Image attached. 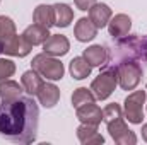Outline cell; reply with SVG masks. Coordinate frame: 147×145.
I'll list each match as a JSON object with an SVG mask.
<instances>
[{
	"label": "cell",
	"mask_w": 147,
	"mask_h": 145,
	"mask_svg": "<svg viewBox=\"0 0 147 145\" xmlns=\"http://www.w3.org/2000/svg\"><path fill=\"white\" fill-rule=\"evenodd\" d=\"M98 0H74V3H75V7L79 9V10H89L94 3H96Z\"/></svg>",
	"instance_id": "4316f807"
},
{
	"label": "cell",
	"mask_w": 147,
	"mask_h": 145,
	"mask_svg": "<svg viewBox=\"0 0 147 145\" xmlns=\"http://www.w3.org/2000/svg\"><path fill=\"white\" fill-rule=\"evenodd\" d=\"M116 73H118V85L123 91H134L140 84L144 72L137 62L123 60L121 63L116 65Z\"/></svg>",
	"instance_id": "277c9868"
},
{
	"label": "cell",
	"mask_w": 147,
	"mask_h": 145,
	"mask_svg": "<svg viewBox=\"0 0 147 145\" xmlns=\"http://www.w3.org/2000/svg\"><path fill=\"white\" fill-rule=\"evenodd\" d=\"M16 73V63L9 58H0V82L10 79Z\"/></svg>",
	"instance_id": "d4e9b609"
},
{
	"label": "cell",
	"mask_w": 147,
	"mask_h": 145,
	"mask_svg": "<svg viewBox=\"0 0 147 145\" xmlns=\"http://www.w3.org/2000/svg\"><path fill=\"white\" fill-rule=\"evenodd\" d=\"M142 138L147 142V123L146 125H142Z\"/></svg>",
	"instance_id": "83f0119b"
},
{
	"label": "cell",
	"mask_w": 147,
	"mask_h": 145,
	"mask_svg": "<svg viewBox=\"0 0 147 145\" xmlns=\"http://www.w3.org/2000/svg\"><path fill=\"white\" fill-rule=\"evenodd\" d=\"M74 34H75V39H77V41L87 43V41H92L94 38L98 36V28L92 24V21H91L89 17H80V19L75 22Z\"/></svg>",
	"instance_id": "4fadbf2b"
},
{
	"label": "cell",
	"mask_w": 147,
	"mask_h": 145,
	"mask_svg": "<svg viewBox=\"0 0 147 145\" xmlns=\"http://www.w3.org/2000/svg\"><path fill=\"white\" fill-rule=\"evenodd\" d=\"M118 116H123V111L120 108V104H116V103L108 104L106 108L103 109V121H105V123H108V121L118 118Z\"/></svg>",
	"instance_id": "484cf974"
},
{
	"label": "cell",
	"mask_w": 147,
	"mask_h": 145,
	"mask_svg": "<svg viewBox=\"0 0 147 145\" xmlns=\"http://www.w3.org/2000/svg\"><path fill=\"white\" fill-rule=\"evenodd\" d=\"M33 50V44L22 36V34H16L12 36L7 43H3V46L0 48V53H5V55H10V56H19V58H24L31 53Z\"/></svg>",
	"instance_id": "ba28073f"
},
{
	"label": "cell",
	"mask_w": 147,
	"mask_h": 145,
	"mask_svg": "<svg viewBox=\"0 0 147 145\" xmlns=\"http://www.w3.org/2000/svg\"><path fill=\"white\" fill-rule=\"evenodd\" d=\"M91 70H92V67L87 63V60L84 56H75L69 63V72L72 75V79H75V80L87 79L91 75Z\"/></svg>",
	"instance_id": "ffe728a7"
},
{
	"label": "cell",
	"mask_w": 147,
	"mask_h": 145,
	"mask_svg": "<svg viewBox=\"0 0 147 145\" xmlns=\"http://www.w3.org/2000/svg\"><path fill=\"white\" fill-rule=\"evenodd\" d=\"M22 36L26 38L33 46H38V44H43L50 38V29L48 28H43V26H39V24L34 22V24H31V26H28L24 29Z\"/></svg>",
	"instance_id": "d6986e66"
},
{
	"label": "cell",
	"mask_w": 147,
	"mask_h": 145,
	"mask_svg": "<svg viewBox=\"0 0 147 145\" xmlns=\"http://www.w3.org/2000/svg\"><path fill=\"white\" fill-rule=\"evenodd\" d=\"M146 99H147V94H146Z\"/></svg>",
	"instance_id": "f1b7e54d"
},
{
	"label": "cell",
	"mask_w": 147,
	"mask_h": 145,
	"mask_svg": "<svg viewBox=\"0 0 147 145\" xmlns=\"http://www.w3.org/2000/svg\"><path fill=\"white\" fill-rule=\"evenodd\" d=\"M75 114H77V119L80 123H86V125L99 126L101 121H103V111L94 103H89V104H84V106L77 108Z\"/></svg>",
	"instance_id": "8fae6325"
},
{
	"label": "cell",
	"mask_w": 147,
	"mask_h": 145,
	"mask_svg": "<svg viewBox=\"0 0 147 145\" xmlns=\"http://www.w3.org/2000/svg\"><path fill=\"white\" fill-rule=\"evenodd\" d=\"M53 14H55V26L58 28H69L74 21V10L67 3H55Z\"/></svg>",
	"instance_id": "7402d4cb"
},
{
	"label": "cell",
	"mask_w": 147,
	"mask_h": 145,
	"mask_svg": "<svg viewBox=\"0 0 147 145\" xmlns=\"http://www.w3.org/2000/svg\"><path fill=\"white\" fill-rule=\"evenodd\" d=\"M132 29V19L127 14H116L113 15L108 22V31L113 39H121L125 38Z\"/></svg>",
	"instance_id": "30bf717a"
},
{
	"label": "cell",
	"mask_w": 147,
	"mask_h": 145,
	"mask_svg": "<svg viewBox=\"0 0 147 145\" xmlns=\"http://www.w3.org/2000/svg\"><path fill=\"white\" fill-rule=\"evenodd\" d=\"M22 85H19V82L5 79L0 82V99L2 101H14L17 97L22 96Z\"/></svg>",
	"instance_id": "44dd1931"
},
{
	"label": "cell",
	"mask_w": 147,
	"mask_h": 145,
	"mask_svg": "<svg viewBox=\"0 0 147 145\" xmlns=\"http://www.w3.org/2000/svg\"><path fill=\"white\" fill-rule=\"evenodd\" d=\"M87 12H89V19L92 21V24H94L98 29L106 28L108 22H110V19L113 17V12H111L110 5H106V3H99V2H96Z\"/></svg>",
	"instance_id": "7c38bea8"
},
{
	"label": "cell",
	"mask_w": 147,
	"mask_h": 145,
	"mask_svg": "<svg viewBox=\"0 0 147 145\" xmlns=\"http://www.w3.org/2000/svg\"><path fill=\"white\" fill-rule=\"evenodd\" d=\"M31 67L36 70L43 79L46 80H62L63 79V73H65V68H63V63L57 58V56H51V55H46V53H39L33 58L31 62Z\"/></svg>",
	"instance_id": "7a4b0ae2"
},
{
	"label": "cell",
	"mask_w": 147,
	"mask_h": 145,
	"mask_svg": "<svg viewBox=\"0 0 147 145\" xmlns=\"http://www.w3.org/2000/svg\"><path fill=\"white\" fill-rule=\"evenodd\" d=\"M36 96L43 108H53L60 101V89L51 82H43V85L38 91Z\"/></svg>",
	"instance_id": "5bb4252c"
},
{
	"label": "cell",
	"mask_w": 147,
	"mask_h": 145,
	"mask_svg": "<svg viewBox=\"0 0 147 145\" xmlns=\"http://www.w3.org/2000/svg\"><path fill=\"white\" fill-rule=\"evenodd\" d=\"M116 85H118L116 67H106L103 72L92 80L91 91H92V94H94L96 99L105 101V99H108L111 94H113V91L116 89Z\"/></svg>",
	"instance_id": "3957f363"
},
{
	"label": "cell",
	"mask_w": 147,
	"mask_h": 145,
	"mask_svg": "<svg viewBox=\"0 0 147 145\" xmlns=\"http://www.w3.org/2000/svg\"><path fill=\"white\" fill-rule=\"evenodd\" d=\"M77 138L84 145H101L105 144V137L98 132V126L82 123L77 128Z\"/></svg>",
	"instance_id": "9a60e30c"
},
{
	"label": "cell",
	"mask_w": 147,
	"mask_h": 145,
	"mask_svg": "<svg viewBox=\"0 0 147 145\" xmlns=\"http://www.w3.org/2000/svg\"><path fill=\"white\" fill-rule=\"evenodd\" d=\"M33 21L43 26V28H51L55 26V14H53V5H46V3H41L38 5L33 12Z\"/></svg>",
	"instance_id": "ac0fdd59"
},
{
	"label": "cell",
	"mask_w": 147,
	"mask_h": 145,
	"mask_svg": "<svg viewBox=\"0 0 147 145\" xmlns=\"http://www.w3.org/2000/svg\"><path fill=\"white\" fill-rule=\"evenodd\" d=\"M106 126H108V132H110L111 138L118 145H135L137 144V135L127 126L123 116H118V118L108 121Z\"/></svg>",
	"instance_id": "52a82bcc"
},
{
	"label": "cell",
	"mask_w": 147,
	"mask_h": 145,
	"mask_svg": "<svg viewBox=\"0 0 147 145\" xmlns=\"http://www.w3.org/2000/svg\"><path fill=\"white\" fill-rule=\"evenodd\" d=\"M94 101H96V97H94L92 91L87 89V87H79V89L74 91V94H72V106L75 109L84 106V104L94 103Z\"/></svg>",
	"instance_id": "603a6c76"
},
{
	"label": "cell",
	"mask_w": 147,
	"mask_h": 145,
	"mask_svg": "<svg viewBox=\"0 0 147 145\" xmlns=\"http://www.w3.org/2000/svg\"><path fill=\"white\" fill-rule=\"evenodd\" d=\"M21 85H22L24 92H28L29 96H36L38 91H39L41 85H43V77H41L34 68H31V70H28V72L22 73V77H21Z\"/></svg>",
	"instance_id": "e0dca14e"
},
{
	"label": "cell",
	"mask_w": 147,
	"mask_h": 145,
	"mask_svg": "<svg viewBox=\"0 0 147 145\" xmlns=\"http://www.w3.org/2000/svg\"><path fill=\"white\" fill-rule=\"evenodd\" d=\"M16 24L10 17L7 15H0V48L3 46V43H7L12 36H16Z\"/></svg>",
	"instance_id": "cb8c5ba5"
},
{
	"label": "cell",
	"mask_w": 147,
	"mask_h": 145,
	"mask_svg": "<svg viewBox=\"0 0 147 145\" xmlns=\"http://www.w3.org/2000/svg\"><path fill=\"white\" fill-rule=\"evenodd\" d=\"M118 50H121L123 58H142L147 60V38H140L137 34L128 38H121L118 41Z\"/></svg>",
	"instance_id": "8992f818"
},
{
	"label": "cell",
	"mask_w": 147,
	"mask_h": 145,
	"mask_svg": "<svg viewBox=\"0 0 147 145\" xmlns=\"http://www.w3.org/2000/svg\"><path fill=\"white\" fill-rule=\"evenodd\" d=\"M82 56L87 60V63H89L91 67H103V65H106V62H108V51H106V48L101 46V44H92V46L86 48Z\"/></svg>",
	"instance_id": "2e32d148"
},
{
	"label": "cell",
	"mask_w": 147,
	"mask_h": 145,
	"mask_svg": "<svg viewBox=\"0 0 147 145\" xmlns=\"http://www.w3.org/2000/svg\"><path fill=\"white\" fill-rule=\"evenodd\" d=\"M144 104H146V91H134L127 96L123 104V114L132 125H140L144 119Z\"/></svg>",
	"instance_id": "5b68a950"
},
{
	"label": "cell",
	"mask_w": 147,
	"mask_h": 145,
	"mask_svg": "<svg viewBox=\"0 0 147 145\" xmlns=\"http://www.w3.org/2000/svg\"><path fill=\"white\" fill-rule=\"evenodd\" d=\"M39 111L31 97H17L14 101H2L0 104V135L17 142L31 144L36 140Z\"/></svg>",
	"instance_id": "6da1fadb"
},
{
	"label": "cell",
	"mask_w": 147,
	"mask_h": 145,
	"mask_svg": "<svg viewBox=\"0 0 147 145\" xmlns=\"http://www.w3.org/2000/svg\"><path fill=\"white\" fill-rule=\"evenodd\" d=\"M70 50V41L63 34H50V38L43 43V53L51 55V56H63Z\"/></svg>",
	"instance_id": "9c48e42d"
}]
</instances>
